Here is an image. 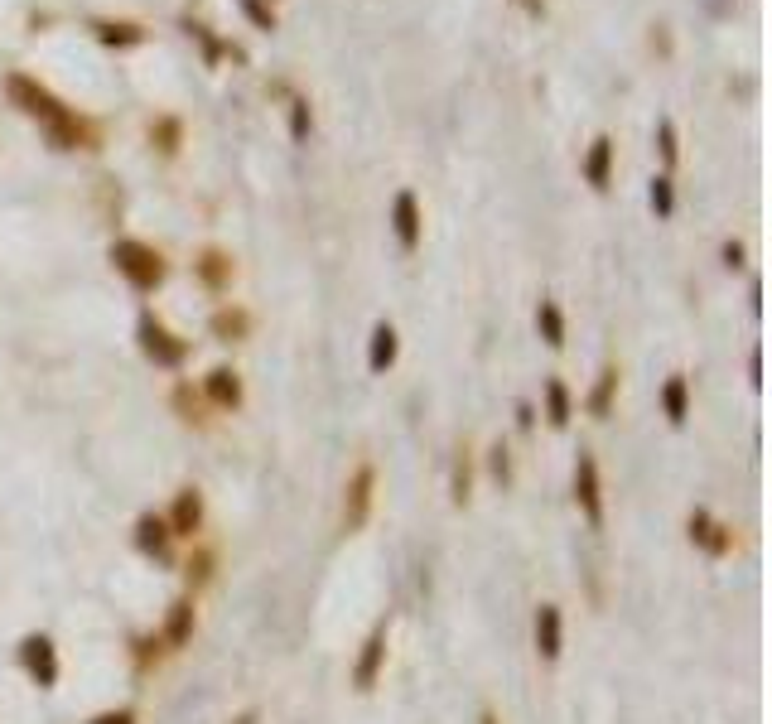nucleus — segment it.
Segmentation results:
<instances>
[{
  "mask_svg": "<svg viewBox=\"0 0 772 724\" xmlns=\"http://www.w3.org/2000/svg\"><path fill=\"white\" fill-rule=\"evenodd\" d=\"M193 623H198V613H193V599L184 594V599L169 604V623H165V633H160V642H165L169 652H179L193 638Z\"/></svg>",
  "mask_w": 772,
  "mask_h": 724,
  "instance_id": "17",
  "label": "nucleus"
},
{
  "mask_svg": "<svg viewBox=\"0 0 772 724\" xmlns=\"http://www.w3.org/2000/svg\"><path fill=\"white\" fill-rule=\"evenodd\" d=\"M184 29H189V39H198V44H203V63H208V68H213V63H222V54H232V44L213 39V34H208V25H198V20H184Z\"/></svg>",
  "mask_w": 772,
  "mask_h": 724,
  "instance_id": "28",
  "label": "nucleus"
},
{
  "mask_svg": "<svg viewBox=\"0 0 772 724\" xmlns=\"http://www.w3.org/2000/svg\"><path fill=\"white\" fill-rule=\"evenodd\" d=\"M662 416L671 425H686L690 420V377L686 372H671L662 382Z\"/></svg>",
  "mask_w": 772,
  "mask_h": 724,
  "instance_id": "19",
  "label": "nucleus"
},
{
  "mask_svg": "<svg viewBox=\"0 0 772 724\" xmlns=\"http://www.w3.org/2000/svg\"><path fill=\"white\" fill-rule=\"evenodd\" d=\"M386 652H391V618H377V623H372V633L362 638L358 662H353V691H362V696H367V691L382 681Z\"/></svg>",
  "mask_w": 772,
  "mask_h": 724,
  "instance_id": "6",
  "label": "nucleus"
},
{
  "mask_svg": "<svg viewBox=\"0 0 772 724\" xmlns=\"http://www.w3.org/2000/svg\"><path fill=\"white\" fill-rule=\"evenodd\" d=\"M203 401H208L213 411H237V406H242V377H237L232 367H213V372L203 377Z\"/></svg>",
  "mask_w": 772,
  "mask_h": 724,
  "instance_id": "13",
  "label": "nucleus"
},
{
  "mask_svg": "<svg viewBox=\"0 0 772 724\" xmlns=\"http://www.w3.org/2000/svg\"><path fill=\"white\" fill-rule=\"evenodd\" d=\"M193 276L203 280L213 295H227L232 290V276H237V266H232V256L222 247H203L198 251V261H193Z\"/></svg>",
  "mask_w": 772,
  "mask_h": 724,
  "instance_id": "12",
  "label": "nucleus"
},
{
  "mask_svg": "<svg viewBox=\"0 0 772 724\" xmlns=\"http://www.w3.org/2000/svg\"><path fill=\"white\" fill-rule=\"evenodd\" d=\"M165 522H169V531H174V541H193L198 527H203V493H198V488H179Z\"/></svg>",
  "mask_w": 772,
  "mask_h": 724,
  "instance_id": "11",
  "label": "nucleus"
},
{
  "mask_svg": "<svg viewBox=\"0 0 772 724\" xmlns=\"http://www.w3.org/2000/svg\"><path fill=\"white\" fill-rule=\"evenodd\" d=\"M724 266H729V271H739V266H744V242H734V237L724 242Z\"/></svg>",
  "mask_w": 772,
  "mask_h": 724,
  "instance_id": "34",
  "label": "nucleus"
},
{
  "mask_svg": "<svg viewBox=\"0 0 772 724\" xmlns=\"http://www.w3.org/2000/svg\"><path fill=\"white\" fill-rule=\"evenodd\" d=\"M20 657H25V671L34 676V686H39V691H54L58 686V647H54V638L29 633V638L20 642Z\"/></svg>",
  "mask_w": 772,
  "mask_h": 724,
  "instance_id": "9",
  "label": "nucleus"
},
{
  "mask_svg": "<svg viewBox=\"0 0 772 724\" xmlns=\"http://www.w3.org/2000/svg\"><path fill=\"white\" fill-rule=\"evenodd\" d=\"M169 541H174V531H169V522H165V517L145 512V517L136 522V546L145 551V556L169 560Z\"/></svg>",
  "mask_w": 772,
  "mask_h": 724,
  "instance_id": "16",
  "label": "nucleus"
},
{
  "mask_svg": "<svg viewBox=\"0 0 772 724\" xmlns=\"http://www.w3.org/2000/svg\"><path fill=\"white\" fill-rule=\"evenodd\" d=\"M575 507L594 531L604 527V469H599V459L589 449H579L575 459Z\"/></svg>",
  "mask_w": 772,
  "mask_h": 724,
  "instance_id": "5",
  "label": "nucleus"
},
{
  "mask_svg": "<svg viewBox=\"0 0 772 724\" xmlns=\"http://www.w3.org/2000/svg\"><path fill=\"white\" fill-rule=\"evenodd\" d=\"M478 724H502V720H497V710H483V715H478Z\"/></svg>",
  "mask_w": 772,
  "mask_h": 724,
  "instance_id": "39",
  "label": "nucleus"
},
{
  "mask_svg": "<svg viewBox=\"0 0 772 724\" xmlns=\"http://www.w3.org/2000/svg\"><path fill=\"white\" fill-rule=\"evenodd\" d=\"M208 575H213V556H208V551H198V556L189 560V580H193V585H203Z\"/></svg>",
  "mask_w": 772,
  "mask_h": 724,
  "instance_id": "33",
  "label": "nucleus"
},
{
  "mask_svg": "<svg viewBox=\"0 0 772 724\" xmlns=\"http://www.w3.org/2000/svg\"><path fill=\"white\" fill-rule=\"evenodd\" d=\"M531 628H536V657H541L546 667H555V662L565 657V609L546 599V604L536 609V623H531Z\"/></svg>",
  "mask_w": 772,
  "mask_h": 724,
  "instance_id": "7",
  "label": "nucleus"
},
{
  "mask_svg": "<svg viewBox=\"0 0 772 724\" xmlns=\"http://www.w3.org/2000/svg\"><path fill=\"white\" fill-rule=\"evenodd\" d=\"M469 498H473V454L464 445L454 454V469H449V502L454 507H469Z\"/></svg>",
  "mask_w": 772,
  "mask_h": 724,
  "instance_id": "22",
  "label": "nucleus"
},
{
  "mask_svg": "<svg viewBox=\"0 0 772 724\" xmlns=\"http://www.w3.org/2000/svg\"><path fill=\"white\" fill-rule=\"evenodd\" d=\"M111 266H116V271L126 276V285L140 290V295L160 290L165 276H169L160 247H150V242H140V237H121V242H111Z\"/></svg>",
  "mask_w": 772,
  "mask_h": 724,
  "instance_id": "1",
  "label": "nucleus"
},
{
  "mask_svg": "<svg viewBox=\"0 0 772 724\" xmlns=\"http://www.w3.org/2000/svg\"><path fill=\"white\" fill-rule=\"evenodd\" d=\"M92 34L107 49H136V44H145V29L136 20H92Z\"/></svg>",
  "mask_w": 772,
  "mask_h": 724,
  "instance_id": "20",
  "label": "nucleus"
},
{
  "mask_svg": "<svg viewBox=\"0 0 772 724\" xmlns=\"http://www.w3.org/2000/svg\"><path fill=\"white\" fill-rule=\"evenodd\" d=\"M92 724H136V715L131 710H116V715H97Z\"/></svg>",
  "mask_w": 772,
  "mask_h": 724,
  "instance_id": "36",
  "label": "nucleus"
},
{
  "mask_svg": "<svg viewBox=\"0 0 772 724\" xmlns=\"http://www.w3.org/2000/svg\"><path fill=\"white\" fill-rule=\"evenodd\" d=\"M237 5H242V15H247L256 29H266V34L276 29V10H271L266 0H237Z\"/></svg>",
  "mask_w": 772,
  "mask_h": 724,
  "instance_id": "31",
  "label": "nucleus"
},
{
  "mask_svg": "<svg viewBox=\"0 0 772 724\" xmlns=\"http://www.w3.org/2000/svg\"><path fill=\"white\" fill-rule=\"evenodd\" d=\"M570 416H575L570 387H565L560 377H551V382H546V420H551L555 430H565V425H570Z\"/></svg>",
  "mask_w": 772,
  "mask_h": 724,
  "instance_id": "24",
  "label": "nucleus"
},
{
  "mask_svg": "<svg viewBox=\"0 0 772 724\" xmlns=\"http://www.w3.org/2000/svg\"><path fill=\"white\" fill-rule=\"evenodd\" d=\"M136 338H140V353L155 362V367H169V372H174V367H184V362H189V338H179L165 319H160V314H150V309L140 314Z\"/></svg>",
  "mask_w": 772,
  "mask_h": 724,
  "instance_id": "4",
  "label": "nucleus"
},
{
  "mask_svg": "<svg viewBox=\"0 0 772 724\" xmlns=\"http://www.w3.org/2000/svg\"><path fill=\"white\" fill-rule=\"evenodd\" d=\"M372 507H377V464L362 459L358 469L348 474V483H343V512H338L343 531L358 536V531L372 522Z\"/></svg>",
  "mask_w": 772,
  "mask_h": 724,
  "instance_id": "2",
  "label": "nucleus"
},
{
  "mask_svg": "<svg viewBox=\"0 0 772 724\" xmlns=\"http://www.w3.org/2000/svg\"><path fill=\"white\" fill-rule=\"evenodd\" d=\"M536 329H541V338H546V348H565V314H560V305L555 300H541L536 305Z\"/></svg>",
  "mask_w": 772,
  "mask_h": 724,
  "instance_id": "23",
  "label": "nucleus"
},
{
  "mask_svg": "<svg viewBox=\"0 0 772 724\" xmlns=\"http://www.w3.org/2000/svg\"><path fill=\"white\" fill-rule=\"evenodd\" d=\"M613 155H618V145L608 136H594L589 155H584V184H589L594 194H604L608 184H613Z\"/></svg>",
  "mask_w": 772,
  "mask_h": 724,
  "instance_id": "14",
  "label": "nucleus"
},
{
  "mask_svg": "<svg viewBox=\"0 0 772 724\" xmlns=\"http://www.w3.org/2000/svg\"><path fill=\"white\" fill-rule=\"evenodd\" d=\"M150 140L160 145V155H179V145H184V126H179V116H160V121L150 126Z\"/></svg>",
  "mask_w": 772,
  "mask_h": 724,
  "instance_id": "25",
  "label": "nucleus"
},
{
  "mask_svg": "<svg viewBox=\"0 0 772 724\" xmlns=\"http://www.w3.org/2000/svg\"><path fill=\"white\" fill-rule=\"evenodd\" d=\"M391 232H396L401 251H415L420 237H425V213H420V198L411 189H401V194L391 198Z\"/></svg>",
  "mask_w": 772,
  "mask_h": 724,
  "instance_id": "10",
  "label": "nucleus"
},
{
  "mask_svg": "<svg viewBox=\"0 0 772 724\" xmlns=\"http://www.w3.org/2000/svg\"><path fill=\"white\" fill-rule=\"evenodd\" d=\"M314 131V112H309V97H290V140L304 145Z\"/></svg>",
  "mask_w": 772,
  "mask_h": 724,
  "instance_id": "29",
  "label": "nucleus"
},
{
  "mask_svg": "<svg viewBox=\"0 0 772 724\" xmlns=\"http://www.w3.org/2000/svg\"><path fill=\"white\" fill-rule=\"evenodd\" d=\"M526 15H546V0H522Z\"/></svg>",
  "mask_w": 772,
  "mask_h": 724,
  "instance_id": "38",
  "label": "nucleus"
},
{
  "mask_svg": "<svg viewBox=\"0 0 772 724\" xmlns=\"http://www.w3.org/2000/svg\"><path fill=\"white\" fill-rule=\"evenodd\" d=\"M748 382L763 387V353H758V348H753V358H748Z\"/></svg>",
  "mask_w": 772,
  "mask_h": 724,
  "instance_id": "35",
  "label": "nucleus"
},
{
  "mask_svg": "<svg viewBox=\"0 0 772 724\" xmlns=\"http://www.w3.org/2000/svg\"><path fill=\"white\" fill-rule=\"evenodd\" d=\"M517 425H522V430H531V425H536V411H531V401H522V406H517Z\"/></svg>",
  "mask_w": 772,
  "mask_h": 724,
  "instance_id": "37",
  "label": "nucleus"
},
{
  "mask_svg": "<svg viewBox=\"0 0 772 724\" xmlns=\"http://www.w3.org/2000/svg\"><path fill=\"white\" fill-rule=\"evenodd\" d=\"M686 531H690V546H700L705 556L724 560L729 551H734V527H729V522H715L705 507H695V512H690Z\"/></svg>",
  "mask_w": 772,
  "mask_h": 724,
  "instance_id": "8",
  "label": "nucleus"
},
{
  "mask_svg": "<svg viewBox=\"0 0 772 724\" xmlns=\"http://www.w3.org/2000/svg\"><path fill=\"white\" fill-rule=\"evenodd\" d=\"M657 150H662V174H671L676 169V160H681V140H676V121L671 116H662L657 121Z\"/></svg>",
  "mask_w": 772,
  "mask_h": 724,
  "instance_id": "27",
  "label": "nucleus"
},
{
  "mask_svg": "<svg viewBox=\"0 0 772 724\" xmlns=\"http://www.w3.org/2000/svg\"><path fill=\"white\" fill-rule=\"evenodd\" d=\"M647 194H652V208H657V218H671V213H676V184H671V174H657Z\"/></svg>",
  "mask_w": 772,
  "mask_h": 724,
  "instance_id": "30",
  "label": "nucleus"
},
{
  "mask_svg": "<svg viewBox=\"0 0 772 724\" xmlns=\"http://www.w3.org/2000/svg\"><path fill=\"white\" fill-rule=\"evenodd\" d=\"M488 474H493L497 483H512V454H507V445H493V459H488Z\"/></svg>",
  "mask_w": 772,
  "mask_h": 724,
  "instance_id": "32",
  "label": "nucleus"
},
{
  "mask_svg": "<svg viewBox=\"0 0 772 724\" xmlns=\"http://www.w3.org/2000/svg\"><path fill=\"white\" fill-rule=\"evenodd\" d=\"M5 92H10V107H20L25 116H34L44 131H54L58 121L73 112V107H63L44 83H34L29 73H10V78H5Z\"/></svg>",
  "mask_w": 772,
  "mask_h": 724,
  "instance_id": "3",
  "label": "nucleus"
},
{
  "mask_svg": "<svg viewBox=\"0 0 772 724\" xmlns=\"http://www.w3.org/2000/svg\"><path fill=\"white\" fill-rule=\"evenodd\" d=\"M613 401H618V362H604V367H599V382H594V391L584 396V406H589V416H594V420H608V416H613Z\"/></svg>",
  "mask_w": 772,
  "mask_h": 724,
  "instance_id": "18",
  "label": "nucleus"
},
{
  "mask_svg": "<svg viewBox=\"0 0 772 724\" xmlns=\"http://www.w3.org/2000/svg\"><path fill=\"white\" fill-rule=\"evenodd\" d=\"M208 329H213V338H222V343H237V338L251 334V314L242 305H222L213 319H208Z\"/></svg>",
  "mask_w": 772,
  "mask_h": 724,
  "instance_id": "21",
  "label": "nucleus"
},
{
  "mask_svg": "<svg viewBox=\"0 0 772 724\" xmlns=\"http://www.w3.org/2000/svg\"><path fill=\"white\" fill-rule=\"evenodd\" d=\"M169 401H174V411H179V420H184V425H203V420H208V416H203V396H193L189 382H179Z\"/></svg>",
  "mask_w": 772,
  "mask_h": 724,
  "instance_id": "26",
  "label": "nucleus"
},
{
  "mask_svg": "<svg viewBox=\"0 0 772 724\" xmlns=\"http://www.w3.org/2000/svg\"><path fill=\"white\" fill-rule=\"evenodd\" d=\"M396 358H401V334H396V324H377L372 329V343H367V367L382 377V372H391L396 367Z\"/></svg>",
  "mask_w": 772,
  "mask_h": 724,
  "instance_id": "15",
  "label": "nucleus"
}]
</instances>
